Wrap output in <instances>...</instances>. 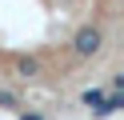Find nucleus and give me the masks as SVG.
<instances>
[{"label": "nucleus", "instance_id": "obj_1", "mask_svg": "<svg viewBox=\"0 0 124 120\" xmlns=\"http://www.w3.org/2000/svg\"><path fill=\"white\" fill-rule=\"evenodd\" d=\"M100 44H104L100 28H80V32H76V40H72L76 56H96V52H100Z\"/></svg>", "mask_w": 124, "mask_h": 120}, {"label": "nucleus", "instance_id": "obj_2", "mask_svg": "<svg viewBox=\"0 0 124 120\" xmlns=\"http://www.w3.org/2000/svg\"><path fill=\"white\" fill-rule=\"evenodd\" d=\"M84 104L100 108V104H104V92H100V88H88V92H84Z\"/></svg>", "mask_w": 124, "mask_h": 120}, {"label": "nucleus", "instance_id": "obj_3", "mask_svg": "<svg viewBox=\"0 0 124 120\" xmlns=\"http://www.w3.org/2000/svg\"><path fill=\"white\" fill-rule=\"evenodd\" d=\"M20 120H40V116H36V112H24V116H20Z\"/></svg>", "mask_w": 124, "mask_h": 120}]
</instances>
